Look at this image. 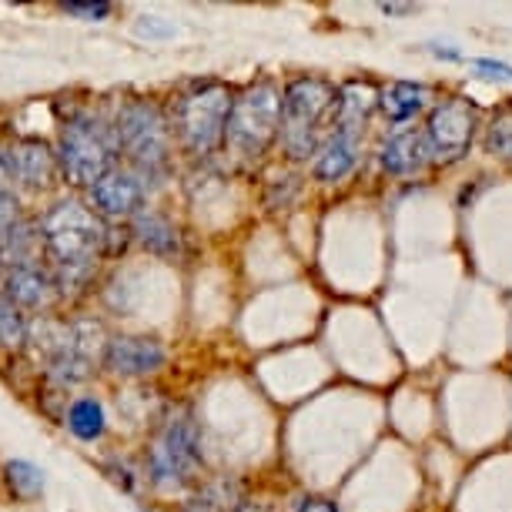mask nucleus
<instances>
[{"label":"nucleus","mask_w":512,"mask_h":512,"mask_svg":"<svg viewBox=\"0 0 512 512\" xmlns=\"http://www.w3.org/2000/svg\"><path fill=\"white\" fill-rule=\"evenodd\" d=\"M37 231H41V248L61 272L57 285H67V278L74 282V278L94 272L104 241H108L101 218L91 208H84L81 201H57L54 208L44 211Z\"/></svg>","instance_id":"f257e3e1"},{"label":"nucleus","mask_w":512,"mask_h":512,"mask_svg":"<svg viewBox=\"0 0 512 512\" xmlns=\"http://www.w3.org/2000/svg\"><path fill=\"white\" fill-rule=\"evenodd\" d=\"M114 144L118 151H124L131 171L141 181L161 178L168 168V154H171V131L168 118L158 104L151 101H128L114 118Z\"/></svg>","instance_id":"f03ea898"},{"label":"nucleus","mask_w":512,"mask_h":512,"mask_svg":"<svg viewBox=\"0 0 512 512\" xmlns=\"http://www.w3.org/2000/svg\"><path fill=\"white\" fill-rule=\"evenodd\" d=\"M338 91L322 77H298L282 91V118H278V138L288 158L302 161L318 151V128L335 111Z\"/></svg>","instance_id":"7ed1b4c3"},{"label":"nucleus","mask_w":512,"mask_h":512,"mask_svg":"<svg viewBox=\"0 0 512 512\" xmlns=\"http://www.w3.org/2000/svg\"><path fill=\"white\" fill-rule=\"evenodd\" d=\"M114 131L94 114H74L64 121L61 141H57V164H61L64 178L74 188H91L108 171H114Z\"/></svg>","instance_id":"20e7f679"},{"label":"nucleus","mask_w":512,"mask_h":512,"mask_svg":"<svg viewBox=\"0 0 512 512\" xmlns=\"http://www.w3.org/2000/svg\"><path fill=\"white\" fill-rule=\"evenodd\" d=\"M278 118H282V91L272 81L251 84L231 101L225 144L241 158H258L278 138Z\"/></svg>","instance_id":"39448f33"},{"label":"nucleus","mask_w":512,"mask_h":512,"mask_svg":"<svg viewBox=\"0 0 512 512\" xmlns=\"http://www.w3.org/2000/svg\"><path fill=\"white\" fill-rule=\"evenodd\" d=\"M231 91L225 84H201L188 91L175 108V128L191 158H208L225 144V124L231 111Z\"/></svg>","instance_id":"423d86ee"},{"label":"nucleus","mask_w":512,"mask_h":512,"mask_svg":"<svg viewBox=\"0 0 512 512\" xmlns=\"http://www.w3.org/2000/svg\"><path fill=\"white\" fill-rule=\"evenodd\" d=\"M201 472V442L188 415L171 419L148 449V476L161 489H185Z\"/></svg>","instance_id":"0eeeda50"},{"label":"nucleus","mask_w":512,"mask_h":512,"mask_svg":"<svg viewBox=\"0 0 512 512\" xmlns=\"http://www.w3.org/2000/svg\"><path fill=\"white\" fill-rule=\"evenodd\" d=\"M476 121H479V111L472 101L466 98L442 101L439 108L429 114V124H425V134H422L425 148H429V158L459 161L472 144Z\"/></svg>","instance_id":"6e6552de"},{"label":"nucleus","mask_w":512,"mask_h":512,"mask_svg":"<svg viewBox=\"0 0 512 512\" xmlns=\"http://www.w3.org/2000/svg\"><path fill=\"white\" fill-rule=\"evenodd\" d=\"M88 201L98 218H134L144 208V181L131 168H114L88 188Z\"/></svg>","instance_id":"1a4fd4ad"},{"label":"nucleus","mask_w":512,"mask_h":512,"mask_svg":"<svg viewBox=\"0 0 512 512\" xmlns=\"http://www.w3.org/2000/svg\"><path fill=\"white\" fill-rule=\"evenodd\" d=\"M104 365L114 375H124V379L151 375L164 365V345L148 335H118L104 349Z\"/></svg>","instance_id":"9d476101"},{"label":"nucleus","mask_w":512,"mask_h":512,"mask_svg":"<svg viewBox=\"0 0 512 512\" xmlns=\"http://www.w3.org/2000/svg\"><path fill=\"white\" fill-rule=\"evenodd\" d=\"M7 164H11V178L17 185L41 191L54 181L57 158L41 138H21L7 148Z\"/></svg>","instance_id":"9b49d317"},{"label":"nucleus","mask_w":512,"mask_h":512,"mask_svg":"<svg viewBox=\"0 0 512 512\" xmlns=\"http://www.w3.org/2000/svg\"><path fill=\"white\" fill-rule=\"evenodd\" d=\"M359 151H362V134H349V131H335L332 138L322 141V148L315 151V178L318 181H342L352 175V168L359 164Z\"/></svg>","instance_id":"f8f14e48"},{"label":"nucleus","mask_w":512,"mask_h":512,"mask_svg":"<svg viewBox=\"0 0 512 512\" xmlns=\"http://www.w3.org/2000/svg\"><path fill=\"white\" fill-rule=\"evenodd\" d=\"M425 161H429V148L415 128L392 131L379 148V164L389 175H415L425 168Z\"/></svg>","instance_id":"ddd939ff"},{"label":"nucleus","mask_w":512,"mask_h":512,"mask_svg":"<svg viewBox=\"0 0 512 512\" xmlns=\"http://www.w3.org/2000/svg\"><path fill=\"white\" fill-rule=\"evenodd\" d=\"M4 295L11 298V302L21 308H47L51 305V298H54V278L44 272L41 265H21V268H11L4 278Z\"/></svg>","instance_id":"4468645a"},{"label":"nucleus","mask_w":512,"mask_h":512,"mask_svg":"<svg viewBox=\"0 0 512 512\" xmlns=\"http://www.w3.org/2000/svg\"><path fill=\"white\" fill-rule=\"evenodd\" d=\"M379 104V91L365 81H349L345 88H338L335 98V131H349V134H362V124L369 121V114Z\"/></svg>","instance_id":"2eb2a0df"},{"label":"nucleus","mask_w":512,"mask_h":512,"mask_svg":"<svg viewBox=\"0 0 512 512\" xmlns=\"http://www.w3.org/2000/svg\"><path fill=\"white\" fill-rule=\"evenodd\" d=\"M432 101V91L425 84H415V81H395L392 88H385L379 94V108L385 111V118L392 124H405L412 121L415 114H422L429 108Z\"/></svg>","instance_id":"dca6fc26"},{"label":"nucleus","mask_w":512,"mask_h":512,"mask_svg":"<svg viewBox=\"0 0 512 512\" xmlns=\"http://www.w3.org/2000/svg\"><path fill=\"white\" fill-rule=\"evenodd\" d=\"M134 235L148 251L154 255H175L181 238H178V228L171 225L164 215H154V211H141L134 215Z\"/></svg>","instance_id":"f3484780"},{"label":"nucleus","mask_w":512,"mask_h":512,"mask_svg":"<svg viewBox=\"0 0 512 512\" xmlns=\"http://www.w3.org/2000/svg\"><path fill=\"white\" fill-rule=\"evenodd\" d=\"M41 248V231H37L31 221H17V225L0 238V262L11 268H21V265H34V255Z\"/></svg>","instance_id":"a211bd4d"},{"label":"nucleus","mask_w":512,"mask_h":512,"mask_svg":"<svg viewBox=\"0 0 512 512\" xmlns=\"http://www.w3.org/2000/svg\"><path fill=\"white\" fill-rule=\"evenodd\" d=\"M104 405L98 399H77L67 412V429L74 432L77 439L94 442L104 436Z\"/></svg>","instance_id":"6ab92c4d"},{"label":"nucleus","mask_w":512,"mask_h":512,"mask_svg":"<svg viewBox=\"0 0 512 512\" xmlns=\"http://www.w3.org/2000/svg\"><path fill=\"white\" fill-rule=\"evenodd\" d=\"M4 479H7V489H11L17 499H34V496H41V489H44V472L24 459L7 462Z\"/></svg>","instance_id":"aec40b11"},{"label":"nucleus","mask_w":512,"mask_h":512,"mask_svg":"<svg viewBox=\"0 0 512 512\" xmlns=\"http://www.w3.org/2000/svg\"><path fill=\"white\" fill-rule=\"evenodd\" d=\"M24 335H27V322H24L21 308H17L11 298L4 295V288H0V349L21 345Z\"/></svg>","instance_id":"412c9836"},{"label":"nucleus","mask_w":512,"mask_h":512,"mask_svg":"<svg viewBox=\"0 0 512 512\" xmlns=\"http://www.w3.org/2000/svg\"><path fill=\"white\" fill-rule=\"evenodd\" d=\"M486 148L492 154H499V158H509L512 161V111H502L499 118L489 124Z\"/></svg>","instance_id":"4be33fe9"},{"label":"nucleus","mask_w":512,"mask_h":512,"mask_svg":"<svg viewBox=\"0 0 512 512\" xmlns=\"http://www.w3.org/2000/svg\"><path fill=\"white\" fill-rule=\"evenodd\" d=\"M64 14L71 17H84V21H104V17L111 14V4H104V0H98V4H77V0H71V4H61Z\"/></svg>","instance_id":"5701e85b"},{"label":"nucleus","mask_w":512,"mask_h":512,"mask_svg":"<svg viewBox=\"0 0 512 512\" xmlns=\"http://www.w3.org/2000/svg\"><path fill=\"white\" fill-rule=\"evenodd\" d=\"M472 67H476L482 77H489V81H512V67L502 64V61H489V57H479V61H472Z\"/></svg>","instance_id":"b1692460"},{"label":"nucleus","mask_w":512,"mask_h":512,"mask_svg":"<svg viewBox=\"0 0 512 512\" xmlns=\"http://www.w3.org/2000/svg\"><path fill=\"white\" fill-rule=\"evenodd\" d=\"M17 221H21V208H17V198L11 195H0V238L11 231Z\"/></svg>","instance_id":"393cba45"},{"label":"nucleus","mask_w":512,"mask_h":512,"mask_svg":"<svg viewBox=\"0 0 512 512\" xmlns=\"http://www.w3.org/2000/svg\"><path fill=\"white\" fill-rule=\"evenodd\" d=\"M295 512H338V506L332 499H322V496H302L295 502Z\"/></svg>","instance_id":"a878e982"},{"label":"nucleus","mask_w":512,"mask_h":512,"mask_svg":"<svg viewBox=\"0 0 512 512\" xmlns=\"http://www.w3.org/2000/svg\"><path fill=\"white\" fill-rule=\"evenodd\" d=\"M14 185V178H11V164H7V151L0 148V195H7Z\"/></svg>","instance_id":"bb28decb"},{"label":"nucleus","mask_w":512,"mask_h":512,"mask_svg":"<svg viewBox=\"0 0 512 512\" xmlns=\"http://www.w3.org/2000/svg\"><path fill=\"white\" fill-rule=\"evenodd\" d=\"M415 11V4H382V14H389V17H395V14H412Z\"/></svg>","instance_id":"cd10ccee"},{"label":"nucleus","mask_w":512,"mask_h":512,"mask_svg":"<svg viewBox=\"0 0 512 512\" xmlns=\"http://www.w3.org/2000/svg\"><path fill=\"white\" fill-rule=\"evenodd\" d=\"M231 512H268L265 506H255V502H245V506H238V509H231Z\"/></svg>","instance_id":"c85d7f7f"}]
</instances>
